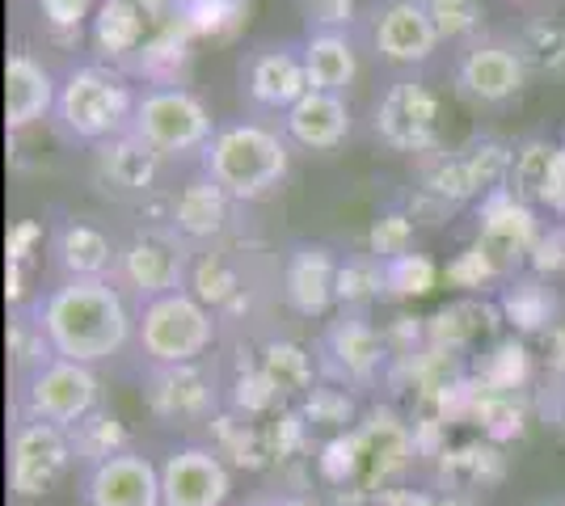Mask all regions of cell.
<instances>
[{
    "instance_id": "cell-52",
    "label": "cell",
    "mask_w": 565,
    "mask_h": 506,
    "mask_svg": "<svg viewBox=\"0 0 565 506\" xmlns=\"http://www.w3.org/2000/svg\"><path fill=\"white\" fill-rule=\"evenodd\" d=\"M553 413H557V422H562V431H565V380L557 385V410Z\"/></svg>"
},
{
    "instance_id": "cell-13",
    "label": "cell",
    "mask_w": 565,
    "mask_h": 506,
    "mask_svg": "<svg viewBox=\"0 0 565 506\" xmlns=\"http://www.w3.org/2000/svg\"><path fill=\"white\" fill-rule=\"evenodd\" d=\"M241 89H245V97L258 110L287 115L312 89L308 85L305 47H296V43H266V47L249 51L241 60Z\"/></svg>"
},
{
    "instance_id": "cell-39",
    "label": "cell",
    "mask_w": 565,
    "mask_h": 506,
    "mask_svg": "<svg viewBox=\"0 0 565 506\" xmlns=\"http://www.w3.org/2000/svg\"><path fill=\"white\" fill-rule=\"evenodd\" d=\"M262 372H266V380L279 388V392H300L308 388L312 380V359H308L305 346H296V342H270L266 351H262Z\"/></svg>"
},
{
    "instance_id": "cell-16",
    "label": "cell",
    "mask_w": 565,
    "mask_h": 506,
    "mask_svg": "<svg viewBox=\"0 0 565 506\" xmlns=\"http://www.w3.org/2000/svg\"><path fill=\"white\" fill-rule=\"evenodd\" d=\"M228 494H233V473L215 448H203V443L173 448L161 464L166 506H224Z\"/></svg>"
},
{
    "instance_id": "cell-47",
    "label": "cell",
    "mask_w": 565,
    "mask_h": 506,
    "mask_svg": "<svg viewBox=\"0 0 565 506\" xmlns=\"http://www.w3.org/2000/svg\"><path fill=\"white\" fill-rule=\"evenodd\" d=\"M97 4L102 0H39V13L55 30H81L85 22H94Z\"/></svg>"
},
{
    "instance_id": "cell-42",
    "label": "cell",
    "mask_w": 565,
    "mask_h": 506,
    "mask_svg": "<svg viewBox=\"0 0 565 506\" xmlns=\"http://www.w3.org/2000/svg\"><path fill=\"white\" fill-rule=\"evenodd\" d=\"M486 464H490V469H502V460H498L494 448H481V443L456 448V452H444V477H451V482L460 485L456 494H465V485H486L498 477V473H486Z\"/></svg>"
},
{
    "instance_id": "cell-5",
    "label": "cell",
    "mask_w": 565,
    "mask_h": 506,
    "mask_svg": "<svg viewBox=\"0 0 565 506\" xmlns=\"http://www.w3.org/2000/svg\"><path fill=\"white\" fill-rule=\"evenodd\" d=\"M215 309H207L194 291H173L136 309V342L152 367L199 363L215 342Z\"/></svg>"
},
{
    "instance_id": "cell-10",
    "label": "cell",
    "mask_w": 565,
    "mask_h": 506,
    "mask_svg": "<svg viewBox=\"0 0 565 506\" xmlns=\"http://www.w3.org/2000/svg\"><path fill=\"white\" fill-rule=\"evenodd\" d=\"M76 464L72 452V434L51 422H34L22 418L9 439V489L18 498H43L55 485L68 477Z\"/></svg>"
},
{
    "instance_id": "cell-14",
    "label": "cell",
    "mask_w": 565,
    "mask_h": 506,
    "mask_svg": "<svg viewBox=\"0 0 565 506\" xmlns=\"http://www.w3.org/2000/svg\"><path fill=\"white\" fill-rule=\"evenodd\" d=\"M388 363V337L376 325H367L363 313L338 316L326 337H321V367L330 372L338 385L363 388L372 385Z\"/></svg>"
},
{
    "instance_id": "cell-8",
    "label": "cell",
    "mask_w": 565,
    "mask_h": 506,
    "mask_svg": "<svg viewBox=\"0 0 565 506\" xmlns=\"http://www.w3.org/2000/svg\"><path fill=\"white\" fill-rule=\"evenodd\" d=\"M190 245L169 228V224H152L136 233L127 245H118V266H115V283L131 300L136 309L148 300H161L173 291L190 288Z\"/></svg>"
},
{
    "instance_id": "cell-48",
    "label": "cell",
    "mask_w": 565,
    "mask_h": 506,
    "mask_svg": "<svg viewBox=\"0 0 565 506\" xmlns=\"http://www.w3.org/2000/svg\"><path fill=\"white\" fill-rule=\"evenodd\" d=\"M532 274H562L565 270V224H553V228H544L541 245L532 249Z\"/></svg>"
},
{
    "instance_id": "cell-50",
    "label": "cell",
    "mask_w": 565,
    "mask_h": 506,
    "mask_svg": "<svg viewBox=\"0 0 565 506\" xmlns=\"http://www.w3.org/2000/svg\"><path fill=\"white\" fill-rule=\"evenodd\" d=\"M548 351H553V372L565 380V325L562 330H548Z\"/></svg>"
},
{
    "instance_id": "cell-40",
    "label": "cell",
    "mask_w": 565,
    "mask_h": 506,
    "mask_svg": "<svg viewBox=\"0 0 565 506\" xmlns=\"http://www.w3.org/2000/svg\"><path fill=\"white\" fill-rule=\"evenodd\" d=\"M477 372H481L486 385L507 388V392L523 388V380H527V351H523V342H515V337L494 342V346L486 351V359L477 363Z\"/></svg>"
},
{
    "instance_id": "cell-28",
    "label": "cell",
    "mask_w": 565,
    "mask_h": 506,
    "mask_svg": "<svg viewBox=\"0 0 565 506\" xmlns=\"http://www.w3.org/2000/svg\"><path fill=\"white\" fill-rule=\"evenodd\" d=\"M305 64H308V85L326 89V94H347L359 76V47L347 30H308Z\"/></svg>"
},
{
    "instance_id": "cell-26",
    "label": "cell",
    "mask_w": 565,
    "mask_h": 506,
    "mask_svg": "<svg viewBox=\"0 0 565 506\" xmlns=\"http://www.w3.org/2000/svg\"><path fill=\"white\" fill-rule=\"evenodd\" d=\"M161 152L143 144L140 136H115L106 144H97V173L122 194H148L161 177Z\"/></svg>"
},
{
    "instance_id": "cell-45",
    "label": "cell",
    "mask_w": 565,
    "mask_h": 506,
    "mask_svg": "<svg viewBox=\"0 0 565 506\" xmlns=\"http://www.w3.org/2000/svg\"><path fill=\"white\" fill-rule=\"evenodd\" d=\"M305 418L308 422H317V427H347L354 418V401L351 392L342 385H321L308 392L305 401Z\"/></svg>"
},
{
    "instance_id": "cell-29",
    "label": "cell",
    "mask_w": 565,
    "mask_h": 506,
    "mask_svg": "<svg viewBox=\"0 0 565 506\" xmlns=\"http://www.w3.org/2000/svg\"><path fill=\"white\" fill-rule=\"evenodd\" d=\"M498 321H502V309L498 304H486V300H456L448 309L426 321V342L430 346H444V351H460L477 337L494 334Z\"/></svg>"
},
{
    "instance_id": "cell-49",
    "label": "cell",
    "mask_w": 565,
    "mask_h": 506,
    "mask_svg": "<svg viewBox=\"0 0 565 506\" xmlns=\"http://www.w3.org/2000/svg\"><path fill=\"white\" fill-rule=\"evenodd\" d=\"M43 241V224H34V219H22L13 233H9V262L22 266L30 258V249Z\"/></svg>"
},
{
    "instance_id": "cell-3",
    "label": "cell",
    "mask_w": 565,
    "mask_h": 506,
    "mask_svg": "<svg viewBox=\"0 0 565 506\" xmlns=\"http://www.w3.org/2000/svg\"><path fill=\"white\" fill-rule=\"evenodd\" d=\"M136 101H140V94L131 89L122 68H115V64H76L60 80L55 119L72 140L97 148L131 131Z\"/></svg>"
},
{
    "instance_id": "cell-43",
    "label": "cell",
    "mask_w": 565,
    "mask_h": 506,
    "mask_svg": "<svg viewBox=\"0 0 565 506\" xmlns=\"http://www.w3.org/2000/svg\"><path fill=\"white\" fill-rule=\"evenodd\" d=\"M409 241H414V216L393 207V212L376 216V224H372V233H367V254H376L380 262H393L401 254H409Z\"/></svg>"
},
{
    "instance_id": "cell-51",
    "label": "cell",
    "mask_w": 565,
    "mask_h": 506,
    "mask_svg": "<svg viewBox=\"0 0 565 506\" xmlns=\"http://www.w3.org/2000/svg\"><path fill=\"white\" fill-rule=\"evenodd\" d=\"M414 506H472V503L465 498V494H448V489H444V494H430V498H418Z\"/></svg>"
},
{
    "instance_id": "cell-37",
    "label": "cell",
    "mask_w": 565,
    "mask_h": 506,
    "mask_svg": "<svg viewBox=\"0 0 565 506\" xmlns=\"http://www.w3.org/2000/svg\"><path fill=\"white\" fill-rule=\"evenodd\" d=\"M178 13L199 39H228L245 22L249 0H178Z\"/></svg>"
},
{
    "instance_id": "cell-41",
    "label": "cell",
    "mask_w": 565,
    "mask_h": 506,
    "mask_svg": "<svg viewBox=\"0 0 565 506\" xmlns=\"http://www.w3.org/2000/svg\"><path fill=\"white\" fill-rule=\"evenodd\" d=\"M439 279V266L430 262L426 254H401L393 262H384V283L393 295H426Z\"/></svg>"
},
{
    "instance_id": "cell-6",
    "label": "cell",
    "mask_w": 565,
    "mask_h": 506,
    "mask_svg": "<svg viewBox=\"0 0 565 506\" xmlns=\"http://www.w3.org/2000/svg\"><path fill=\"white\" fill-rule=\"evenodd\" d=\"M131 136H140L161 157H203V148L215 136V119L203 97L190 94L186 85H148L136 101Z\"/></svg>"
},
{
    "instance_id": "cell-12",
    "label": "cell",
    "mask_w": 565,
    "mask_h": 506,
    "mask_svg": "<svg viewBox=\"0 0 565 506\" xmlns=\"http://www.w3.org/2000/svg\"><path fill=\"white\" fill-rule=\"evenodd\" d=\"M444 47L426 0H380L372 9V51L393 68H423Z\"/></svg>"
},
{
    "instance_id": "cell-22",
    "label": "cell",
    "mask_w": 565,
    "mask_h": 506,
    "mask_svg": "<svg viewBox=\"0 0 565 506\" xmlns=\"http://www.w3.org/2000/svg\"><path fill=\"white\" fill-rule=\"evenodd\" d=\"M60 101V80L51 76V68L30 55V51H13L4 60V122L9 131H25L30 122L55 115Z\"/></svg>"
},
{
    "instance_id": "cell-20",
    "label": "cell",
    "mask_w": 565,
    "mask_h": 506,
    "mask_svg": "<svg viewBox=\"0 0 565 506\" xmlns=\"http://www.w3.org/2000/svg\"><path fill=\"white\" fill-rule=\"evenodd\" d=\"M279 122L287 144L305 148V152H333L351 140L354 127L347 94H326V89H308Z\"/></svg>"
},
{
    "instance_id": "cell-18",
    "label": "cell",
    "mask_w": 565,
    "mask_h": 506,
    "mask_svg": "<svg viewBox=\"0 0 565 506\" xmlns=\"http://www.w3.org/2000/svg\"><path fill=\"white\" fill-rule=\"evenodd\" d=\"M418 452L414 427H405L393 410H376L363 418V427L351 431V477L376 485L401 473L409 456Z\"/></svg>"
},
{
    "instance_id": "cell-1",
    "label": "cell",
    "mask_w": 565,
    "mask_h": 506,
    "mask_svg": "<svg viewBox=\"0 0 565 506\" xmlns=\"http://www.w3.org/2000/svg\"><path fill=\"white\" fill-rule=\"evenodd\" d=\"M34 316L47 334L55 359L94 363L118 355L136 337L131 295L115 279H60L34 304Z\"/></svg>"
},
{
    "instance_id": "cell-30",
    "label": "cell",
    "mask_w": 565,
    "mask_h": 506,
    "mask_svg": "<svg viewBox=\"0 0 565 506\" xmlns=\"http://www.w3.org/2000/svg\"><path fill=\"white\" fill-rule=\"evenodd\" d=\"M515 51L527 76H565V22L562 18H527L515 30Z\"/></svg>"
},
{
    "instance_id": "cell-44",
    "label": "cell",
    "mask_w": 565,
    "mask_h": 506,
    "mask_svg": "<svg viewBox=\"0 0 565 506\" xmlns=\"http://www.w3.org/2000/svg\"><path fill=\"white\" fill-rule=\"evenodd\" d=\"M494 279H507V274L498 270V262L477 241H472L469 249H460V254L448 262V283H456V288H465V291L490 288Z\"/></svg>"
},
{
    "instance_id": "cell-46",
    "label": "cell",
    "mask_w": 565,
    "mask_h": 506,
    "mask_svg": "<svg viewBox=\"0 0 565 506\" xmlns=\"http://www.w3.org/2000/svg\"><path fill=\"white\" fill-rule=\"evenodd\" d=\"M372 0H300L308 18V30H347L367 13Z\"/></svg>"
},
{
    "instance_id": "cell-25",
    "label": "cell",
    "mask_w": 565,
    "mask_h": 506,
    "mask_svg": "<svg viewBox=\"0 0 565 506\" xmlns=\"http://www.w3.org/2000/svg\"><path fill=\"white\" fill-rule=\"evenodd\" d=\"M148 34H152V18L143 13L140 4H131V0H102L94 22H89V43L115 68L131 64L140 55Z\"/></svg>"
},
{
    "instance_id": "cell-35",
    "label": "cell",
    "mask_w": 565,
    "mask_h": 506,
    "mask_svg": "<svg viewBox=\"0 0 565 506\" xmlns=\"http://www.w3.org/2000/svg\"><path fill=\"white\" fill-rule=\"evenodd\" d=\"M190 291L207 304V309H228L236 295H241V274L224 254H199L190 266Z\"/></svg>"
},
{
    "instance_id": "cell-27",
    "label": "cell",
    "mask_w": 565,
    "mask_h": 506,
    "mask_svg": "<svg viewBox=\"0 0 565 506\" xmlns=\"http://www.w3.org/2000/svg\"><path fill=\"white\" fill-rule=\"evenodd\" d=\"M194 30L186 25V18L173 9L166 22L152 25L148 43L140 47V55L131 60V68L148 80V85H178V73L190 64V47H194Z\"/></svg>"
},
{
    "instance_id": "cell-23",
    "label": "cell",
    "mask_w": 565,
    "mask_h": 506,
    "mask_svg": "<svg viewBox=\"0 0 565 506\" xmlns=\"http://www.w3.org/2000/svg\"><path fill=\"white\" fill-rule=\"evenodd\" d=\"M233 203L236 198L224 186H215L207 173H199V177H190L186 186L173 194V203H169V228L186 245H207L228 233Z\"/></svg>"
},
{
    "instance_id": "cell-19",
    "label": "cell",
    "mask_w": 565,
    "mask_h": 506,
    "mask_svg": "<svg viewBox=\"0 0 565 506\" xmlns=\"http://www.w3.org/2000/svg\"><path fill=\"white\" fill-rule=\"evenodd\" d=\"M143 397H148V410L169 427H186L215 410V385L199 363L152 367L143 380Z\"/></svg>"
},
{
    "instance_id": "cell-31",
    "label": "cell",
    "mask_w": 565,
    "mask_h": 506,
    "mask_svg": "<svg viewBox=\"0 0 565 506\" xmlns=\"http://www.w3.org/2000/svg\"><path fill=\"white\" fill-rule=\"evenodd\" d=\"M502 321H511L515 330H544L557 313V295L544 288L541 274H511L507 288L498 295Z\"/></svg>"
},
{
    "instance_id": "cell-15",
    "label": "cell",
    "mask_w": 565,
    "mask_h": 506,
    "mask_svg": "<svg viewBox=\"0 0 565 506\" xmlns=\"http://www.w3.org/2000/svg\"><path fill=\"white\" fill-rule=\"evenodd\" d=\"M451 76L460 97H469L477 106H502L527 85V68L519 60L515 43H494V39H477L472 47L460 51Z\"/></svg>"
},
{
    "instance_id": "cell-32",
    "label": "cell",
    "mask_w": 565,
    "mask_h": 506,
    "mask_svg": "<svg viewBox=\"0 0 565 506\" xmlns=\"http://www.w3.org/2000/svg\"><path fill=\"white\" fill-rule=\"evenodd\" d=\"M557 152L562 144H548L541 136H532V140H523L515 148V165H511V191L523 198V203H541L544 191H548V177H553V165H557Z\"/></svg>"
},
{
    "instance_id": "cell-21",
    "label": "cell",
    "mask_w": 565,
    "mask_h": 506,
    "mask_svg": "<svg viewBox=\"0 0 565 506\" xmlns=\"http://www.w3.org/2000/svg\"><path fill=\"white\" fill-rule=\"evenodd\" d=\"M338 266L330 245H296L282 262V295L300 316H321L338 304Z\"/></svg>"
},
{
    "instance_id": "cell-53",
    "label": "cell",
    "mask_w": 565,
    "mask_h": 506,
    "mask_svg": "<svg viewBox=\"0 0 565 506\" xmlns=\"http://www.w3.org/2000/svg\"><path fill=\"white\" fill-rule=\"evenodd\" d=\"M262 506H312V503H300V498H279V503H262Z\"/></svg>"
},
{
    "instance_id": "cell-34",
    "label": "cell",
    "mask_w": 565,
    "mask_h": 506,
    "mask_svg": "<svg viewBox=\"0 0 565 506\" xmlns=\"http://www.w3.org/2000/svg\"><path fill=\"white\" fill-rule=\"evenodd\" d=\"M68 434H72V452H76V460L85 469H94L102 460L127 452V431H122V422H118L115 413L106 410H94L85 422H76Z\"/></svg>"
},
{
    "instance_id": "cell-17",
    "label": "cell",
    "mask_w": 565,
    "mask_h": 506,
    "mask_svg": "<svg viewBox=\"0 0 565 506\" xmlns=\"http://www.w3.org/2000/svg\"><path fill=\"white\" fill-rule=\"evenodd\" d=\"M81 503L85 506H166L161 498V464H152L140 452H118L85 469L81 482Z\"/></svg>"
},
{
    "instance_id": "cell-36",
    "label": "cell",
    "mask_w": 565,
    "mask_h": 506,
    "mask_svg": "<svg viewBox=\"0 0 565 506\" xmlns=\"http://www.w3.org/2000/svg\"><path fill=\"white\" fill-rule=\"evenodd\" d=\"M9 355H13V372H18L22 385L55 359V351H51V342L43 334L34 309L30 313H13V321H9Z\"/></svg>"
},
{
    "instance_id": "cell-24",
    "label": "cell",
    "mask_w": 565,
    "mask_h": 506,
    "mask_svg": "<svg viewBox=\"0 0 565 506\" xmlns=\"http://www.w3.org/2000/svg\"><path fill=\"white\" fill-rule=\"evenodd\" d=\"M47 249L60 279H115L118 245L89 219H60Z\"/></svg>"
},
{
    "instance_id": "cell-4",
    "label": "cell",
    "mask_w": 565,
    "mask_h": 506,
    "mask_svg": "<svg viewBox=\"0 0 565 506\" xmlns=\"http://www.w3.org/2000/svg\"><path fill=\"white\" fill-rule=\"evenodd\" d=\"M515 148L498 136H477L465 148H435L418 157V186L414 191L444 203V207H465L469 198H486L490 191L511 182Z\"/></svg>"
},
{
    "instance_id": "cell-38",
    "label": "cell",
    "mask_w": 565,
    "mask_h": 506,
    "mask_svg": "<svg viewBox=\"0 0 565 506\" xmlns=\"http://www.w3.org/2000/svg\"><path fill=\"white\" fill-rule=\"evenodd\" d=\"M426 9H430L444 43L472 47L481 39V25H486V4L481 0H426Z\"/></svg>"
},
{
    "instance_id": "cell-9",
    "label": "cell",
    "mask_w": 565,
    "mask_h": 506,
    "mask_svg": "<svg viewBox=\"0 0 565 506\" xmlns=\"http://www.w3.org/2000/svg\"><path fill=\"white\" fill-rule=\"evenodd\" d=\"M102 401V385H97L94 367L72 359H51L43 372H34L22 385V418L34 422H51L72 431L76 422H85Z\"/></svg>"
},
{
    "instance_id": "cell-2",
    "label": "cell",
    "mask_w": 565,
    "mask_h": 506,
    "mask_svg": "<svg viewBox=\"0 0 565 506\" xmlns=\"http://www.w3.org/2000/svg\"><path fill=\"white\" fill-rule=\"evenodd\" d=\"M291 169V144L279 127L254 119L220 122L212 144L203 148V173L236 203H258L282 186Z\"/></svg>"
},
{
    "instance_id": "cell-11",
    "label": "cell",
    "mask_w": 565,
    "mask_h": 506,
    "mask_svg": "<svg viewBox=\"0 0 565 506\" xmlns=\"http://www.w3.org/2000/svg\"><path fill=\"white\" fill-rule=\"evenodd\" d=\"M544 224L536 219V207L523 203L511 186H498L477 203V245L498 262V270L511 279L519 266L532 262V249L541 245Z\"/></svg>"
},
{
    "instance_id": "cell-54",
    "label": "cell",
    "mask_w": 565,
    "mask_h": 506,
    "mask_svg": "<svg viewBox=\"0 0 565 506\" xmlns=\"http://www.w3.org/2000/svg\"><path fill=\"white\" fill-rule=\"evenodd\" d=\"M544 506H565V498H553V503H544Z\"/></svg>"
},
{
    "instance_id": "cell-7",
    "label": "cell",
    "mask_w": 565,
    "mask_h": 506,
    "mask_svg": "<svg viewBox=\"0 0 565 506\" xmlns=\"http://www.w3.org/2000/svg\"><path fill=\"white\" fill-rule=\"evenodd\" d=\"M372 136L388 152H405V157H426L435 148H444V106L439 94L418 80V76H397L372 106Z\"/></svg>"
},
{
    "instance_id": "cell-33",
    "label": "cell",
    "mask_w": 565,
    "mask_h": 506,
    "mask_svg": "<svg viewBox=\"0 0 565 506\" xmlns=\"http://www.w3.org/2000/svg\"><path fill=\"white\" fill-rule=\"evenodd\" d=\"M388 283H384V262L376 254H351L338 266V304L347 313H363L376 295H384Z\"/></svg>"
}]
</instances>
